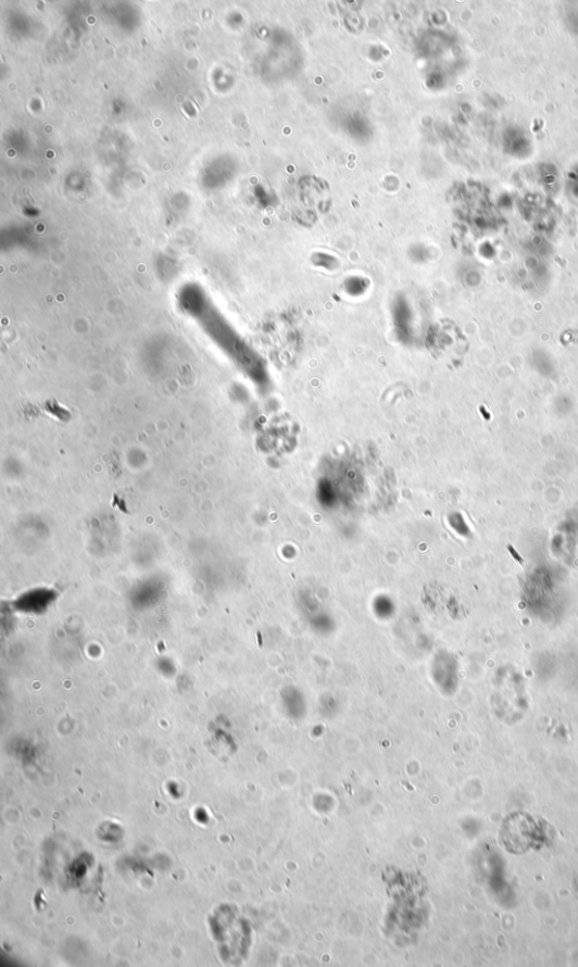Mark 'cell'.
<instances>
[{"label":"cell","mask_w":578,"mask_h":967,"mask_svg":"<svg viewBox=\"0 0 578 967\" xmlns=\"http://www.w3.org/2000/svg\"><path fill=\"white\" fill-rule=\"evenodd\" d=\"M501 836L507 852L515 855L542 847L548 838L541 820L524 813H514L506 817Z\"/></svg>","instance_id":"6da1fadb"}]
</instances>
